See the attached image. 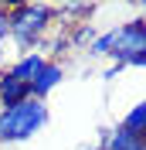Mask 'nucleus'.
<instances>
[{
  "label": "nucleus",
  "mask_w": 146,
  "mask_h": 150,
  "mask_svg": "<svg viewBox=\"0 0 146 150\" xmlns=\"http://www.w3.org/2000/svg\"><path fill=\"white\" fill-rule=\"evenodd\" d=\"M109 58L116 65L146 68V17H133L126 24L112 28V51Z\"/></svg>",
  "instance_id": "7ed1b4c3"
},
{
  "label": "nucleus",
  "mask_w": 146,
  "mask_h": 150,
  "mask_svg": "<svg viewBox=\"0 0 146 150\" xmlns=\"http://www.w3.org/2000/svg\"><path fill=\"white\" fill-rule=\"evenodd\" d=\"M55 24V7L51 4H17L10 7V38L20 48L41 45V38Z\"/></svg>",
  "instance_id": "f03ea898"
},
{
  "label": "nucleus",
  "mask_w": 146,
  "mask_h": 150,
  "mask_svg": "<svg viewBox=\"0 0 146 150\" xmlns=\"http://www.w3.org/2000/svg\"><path fill=\"white\" fill-rule=\"evenodd\" d=\"M129 150H146V140H133V147Z\"/></svg>",
  "instance_id": "9b49d317"
},
{
  "label": "nucleus",
  "mask_w": 146,
  "mask_h": 150,
  "mask_svg": "<svg viewBox=\"0 0 146 150\" xmlns=\"http://www.w3.org/2000/svg\"><path fill=\"white\" fill-rule=\"evenodd\" d=\"M51 120L48 103H37V99H24L17 106H7L0 109V143H24L31 140L34 133H41Z\"/></svg>",
  "instance_id": "f257e3e1"
},
{
  "label": "nucleus",
  "mask_w": 146,
  "mask_h": 150,
  "mask_svg": "<svg viewBox=\"0 0 146 150\" xmlns=\"http://www.w3.org/2000/svg\"><path fill=\"white\" fill-rule=\"evenodd\" d=\"M61 79H65V65H61V62H51V58H44V65L37 68V75L31 79V99L44 103L48 96H51L58 85H61Z\"/></svg>",
  "instance_id": "20e7f679"
},
{
  "label": "nucleus",
  "mask_w": 146,
  "mask_h": 150,
  "mask_svg": "<svg viewBox=\"0 0 146 150\" xmlns=\"http://www.w3.org/2000/svg\"><path fill=\"white\" fill-rule=\"evenodd\" d=\"M41 65H44V51H24V55H20L7 72L14 75L17 82H27V85H31V79L37 75V68H41Z\"/></svg>",
  "instance_id": "423d86ee"
},
{
  "label": "nucleus",
  "mask_w": 146,
  "mask_h": 150,
  "mask_svg": "<svg viewBox=\"0 0 146 150\" xmlns=\"http://www.w3.org/2000/svg\"><path fill=\"white\" fill-rule=\"evenodd\" d=\"M119 126H122L126 133H133L136 140H146V99L133 106V109L122 116V123H119Z\"/></svg>",
  "instance_id": "0eeeda50"
},
{
  "label": "nucleus",
  "mask_w": 146,
  "mask_h": 150,
  "mask_svg": "<svg viewBox=\"0 0 146 150\" xmlns=\"http://www.w3.org/2000/svg\"><path fill=\"white\" fill-rule=\"evenodd\" d=\"M10 38V7H4L0 4V45Z\"/></svg>",
  "instance_id": "1a4fd4ad"
},
{
  "label": "nucleus",
  "mask_w": 146,
  "mask_h": 150,
  "mask_svg": "<svg viewBox=\"0 0 146 150\" xmlns=\"http://www.w3.org/2000/svg\"><path fill=\"white\" fill-rule=\"evenodd\" d=\"M95 34H99V31L92 28V24H82V28L75 31V38H72V41H75V45H92V41H95Z\"/></svg>",
  "instance_id": "6e6552de"
},
{
  "label": "nucleus",
  "mask_w": 146,
  "mask_h": 150,
  "mask_svg": "<svg viewBox=\"0 0 146 150\" xmlns=\"http://www.w3.org/2000/svg\"><path fill=\"white\" fill-rule=\"evenodd\" d=\"M119 72H122V65H116V62H112V65H109V68H105V75H102V79H116V75H119Z\"/></svg>",
  "instance_id": "9d476101"
},
{
  "label": "nucleus",
  "mask_w": 146,
  "mask_h": 150,
  "mask_svg": "<svg viewBox=\"0 0 146 150\" xmlns=\"http://www.w3.org/2000/svg\"><path fill=\"white\" fill-rule=\"evenodd\" d=\"M31 99V85L27 82H17L10 72H0V109H7V106H17Z\"/></svg>",
  "instance_id": "39448f33"
},
{
  "label": "nucleus",
  "mask_w": 146,
  "mask_h": 150,
  "mask_svg": "<svg viewBox=\"0 0 146 150\" xmlns=\"http://www.w3.org/2000/svg\"><path fill=\"white\" fill-rule=\"evenodd\" d=\"M0 65H4V45H0Z\"/></svg>",
  "instance_id": "f8f14e48"
}]
</instances>
